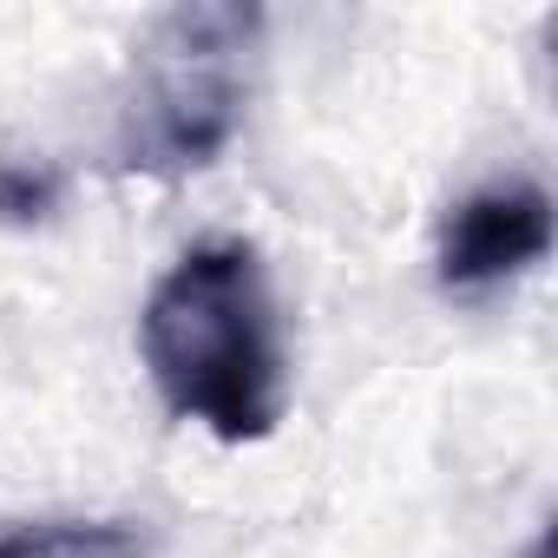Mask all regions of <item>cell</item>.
Masks as SVG:
<instances>
[{"label": "cell", "instance_id": "obj_4", "mask_svg": "<svg viewBox=\"0 0 558 558\" xmlns=\"http://www.w3.org/2000/svg\"><path fill=\"white\" fill-rule=\"evenodd\" d=\"M0 558H145V538L119 519H53V525H27L14 538H0Z\"/></svg>", "mask_w": 558, "mask_h": 558}, {"label": "cell", "instance_id": "obj_3", "mask_svg": "<svg viewBox=\"0 0 558 558\" xmlns=\"http://www.w3.org/2000/svg\"><path fill=\"white\" fill-rule=\"evenodd\" d=\"M551 256V197L532 178H499L466 191L440 217L434 276L447 296H486Z\"/></svg>", "mask_w": 558, "mask_h": 558}, {"label": "cell", "instance_id": "obj_1", "mask_svg": "<svg viewBox=\"0 0 558 558\" xmlns=\"http://www.w3.org/2000/svg\"><path fill=\"white\" fill-rule=\"evenodd\" d=\"M138 355L178 421L210 427L223 447L269 440L290 408V368L256 243L210 236L184 250L145 296Z\"/></svg>", "mask_w": 558, "mask_h": 558}, {"label": "cell", "instance_id": "obj_5", "mask_svg": "<svg viewBox=\"0 0 558 558\" xmlns=\"http://www.w3.org/2000/svg\"><path fill=\"white\" fill-rule=\"evenodd\" d=\"M60 197H66V184H60L53 165H40V158H0V223H8V230L47 223L60 210Z\"/></svg>", "mask_w": 558, "mask_h": 558}, {"label": "cell", "instance_id": "obj_2", "mask_svg": "<svg viewBox=\"0 0 558 558\" xmlns=\"http://www.w3.org/2000/svg\"><path fill=\"white\" fill-rule=\"evenodd\" d=\"M256 34L263 8H236V0L171 8L132 60L119 112V171L191 178L210 158H223V145L243 125Z\"/></svg>", "mask_w": 558, "mask_h": 558}]
</instances>
